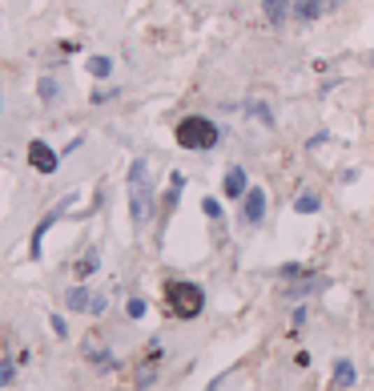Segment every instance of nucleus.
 I'll return each mask as SVG.
<instances>
[{
  "label": "nucleus",
  "mask_w": 374,
  "mask_h": 391,
  "mask_svg": "<svg viewBox=\"0 0 374 391\" xmlns=\"http://www.w3.org/2000/svg\"><path fill=\"white\" fill-rule=\"evenodd\" d=\"M149 210H153V178H149V162L137 158L129 165V218L137 230L149 222Z\"/></svg>",
  "instance_id": "f257e3e1"
},
{
  "label": "nucleus",
  "mask_w": 374,
  "mask_h": 391,
  "mask_svg": "<svg viewBox=\"0 0 374 391\" xmlns=\"http://www.w3.org/2000/svg\"><path fill=\"white\" fill-rule=\"evenodd\" d=\"M173 137H178V146L181 149H213L217 142H222V130L213 125L210 117H181L178 121V130H173Z\"/></svg>",
  "instance_id": "f03ea898"
},
{
  "label": "nucleus",
  "mask_w": 374,
  "mask_h": 391,
  "mask_svg": "<svg viewBox=\"0 0 374 391\" xmlns=\"http://www.w3.org/2000/svg\"><path fill=\"white\" fill-rule=\"evenodd\" d=\"M165 303H169V310L178 319H197L201 307H206V294H201L197 282H169L165 287Z\"/></svg>",
  "instance_id": "7ed1b4c3"
},
{
  "label": "nucleus",
  "mask_w": 374,
  "mask_h": 391,
  "mask_svg": "<svg viewBox=\"0 0 374 391\" xmlns=\"http://www.w3.org/2000/svg\"><path fill=\"white\" fill-rule=\"evenodd\" d=\"M29 165H33L36 174H57L61 158H57V149L45 146V142H29Z\"/></svg>",
  "instance_id": "20e7f679"
},
{
  "label": "nucleus",
  "mask_w": 374,
  "mask_h": 391,
  "mask_svg": "<svg viewBox=\"0 0 374 391\" xmlns=\"http://www.w3.org/2000/svg\"><path fill=\"white\" fill-rule=\"evenodd\" d=\"M242 214L250 226H261V218H266V190H250L242 198Z\"/></svg>",
  "instance_id": "39448f33"
},
{
  "label": "nucleus",
  "mask_w": 374,
  "mask_h": 391,
  "mask_svg": "<svg viewBox=\"0 0 374 391\" xmlns=\"http://www.w3.org/2000/svg\"><path fill=\"white\" fill-rule=\"evenodd\" d=\"M326 282H330V278L326 275H298V282H294V287H286V299H306V294H314V291H322Z\"/></svg>",
  "instance_id": "423d86ee"
},
{
  "label": "nucleus",
  "mask_w": 374,
  "mask_h": 391,
  "mask_svg": "<svg viewBox=\"0 0 374 391\" xmlns=\"http://www.w3.org/2000/svg\"><path fill=\"white\" fill-rule=\"evenodd\" d=\"M334 8V0H294V17L298 20H318Z\"/></svg>",
  "instance_id": "0eeeda50"
},
{
  "label": "nucleus",
  "mask_w": 374,
  "mask_h": 391,
  "mask_svg": "<svg viewBox=\"0 0 374 391\" xmlns=\"http://www.w3.org/2000/svg\"><path fill=\"white\" fill-rule=\"evenodd\" d=\"M222 190H226V198H245V194H250V186H245V170H242V165H233V170L226 174Z\"/></svg>",
  "instance_id": "6e6552de"
},
{
  "label": "nucleus",
  "mask_w": 374,
  "mask_h": 391,
  "mask_svg": "<svg viewBox=\"0 0 374 391\" xmlns=\"http://www.w3.org/2000/svg\"><path fill=\"white\" fill-rule=\"evenodd\" d=\"M261 8H266L270 25H286V17L294 13V0H261Z\"/></svg>",
  "instance_id": "1a4fd4ad"
},
{
  "label": "nucleus",
  "mask_w": 374,
  "mask_h": 391,
  "mask_svg": "<svg viewBox=\"0 0 374 391\" xmlns=\"http://www.w3.org/2000/svg\"><path fill=\"white\" fill-rule=\"evenodd\" d=\"M65 206H69V202H65ZM65 206H57L52 214H45V218H41V226L33 230V259H41V242H45V234H49V226H52V222H57V218L65 214Z\"/></svg>",
  "instance_id": "9d476101"
},
{
  "label": "nucleus",
  "mask_w": 374,
  "mask_h": 391,
  "mask_svg": "<svg viewBox=\"0 0 374 391\" xmlns=\"http://www.w3.org/2000/svg\"><path fill=\"white\" fill-rule=\"evenodd\" d=\"M157 363H161V351L153 347V351H149V359L141 363V371H137V387H149V383L157 379Z\"/></svg>",
  "instance_id": "9b49d317"
},
{
  "label": "nucleus",
  "mask_w": 374,
  "mask_h": 391,
  "mask_svg": "<svg viewBox=\"0 0 374 391\" xmlns=\"http://www.w3.org/2000/svg\"><path fill=\"white\" fill-rule=\"evenodd\" d=\"M334 387L338 391L354 387V363H350V359H338V363H334Z\"/></svg>",
  "instance_id": "f8f14e48"
},
{
  "label": "nucleus",
  "mask_w": 374,
  "mask_h": 391,
  "mask_svg": "<svg viewBox=\"0 0 374 391\" xmlns=\"http://www.w3.org/2000/svg\"><path fill=\"white\" fill-rule=\"evenodd\" d=\"M36 93H41V101H45V105H57V97H61V85L52 81V77H41Z\"/></svg>",
  "instance_id": "ddd939ff"
},
{
  "label": "nucleus",
  "mask_w": 374,
  "mask_h": 391,
  "mask_svg": "<svg viewBox=\"0 0 374 391\" xmlns=\"http://www.w3.org/2000/svg\"><path fill=\"white\" fill-rule=\"evenodd\" d=\"M294 210H298V214H318V210H322V198H318V194L294 198Z\"/></svg>",
  "instance_id": "4468645a"
},
{
  "label": "nucleus",
  "mask_w": 374,
  "mask_h": 391,
  "mask_svg": "<svg viewBox=\"0 0 374 391\" xmlns=\"http://www.w3.org/2000/svg\"><path fill=\"white\" fill-rule=\"evenodd\" d=\"M89 73H93L97 81H105V77L113 73V61H109V57H89Z\"/></svg>",
  "instance_id": "2eb2a0df"
},
{
  "label": "nucleus",
  "mask_w": 374,
  "mask_h": 391,
  "mask_svg": "<svg viewBox=\"0 0 374 391\" xmlns=\"http://www.w3.org/2000/svg\"><path fill=\"white\" fill-rule=\"evenodd\" d=\"M69 307H73V310H89V307H93L89 291H85V287H73V291H69Z\"/></svg>",
  "instance_id": "dca6fc26"
},
{
  "label": "nucleus",
  "mask_w": 374,
  "mask_h": 391,
  "mask_svg": "<svg viewBox=\"0 0 374 391\" xmlns=\"http://www.w3.org/2000/svg\"><path fill=\"white\" fill-rule=\"evenodd\" d=\"M97 266H101V259H97V250H89V254H85V259L81 262H77V275H93V270H97Z\"/></svg>",
  "instance_id": "f3484780"
},
{
  "label": "nucleus",
  "mask_w": 374,
  "mask_h": 391,
  "mask_svg": "<svg viewBox=\"0 0 374 391\" xmlns=\"http://www.w3.org/2000/svg\"><path fill=\"white\" fill-rule=\"evenodd\" d=\"M129 319H141V315H145V299H129Z\"/></svg>",
  "instance_id": "a211bd4d"
},
{
  "label": "nucleus",
  "mask_w": 374,
  "mask_h": 391,
  "mask_svg": "<svg viewBox=\"0 0 374 391\" xmlns=\"http://www.w3.org/2000/svg\"><path fill=\"white\" fill-rule=\"evenodd\" d=\"M13 383V363H0V387H8Z\"/></svg>",
  "instance_id": "6ab92c4d"
},
{
  "label": "nucleus",
  "mask_w": 374,
  "mask_h": 391,
  "mask_svg": "<svg viewBox=\"0 0 374 391\" xmlns=\"http://www.w3.org/2000/svg\"><path fill=\"white\" fill-rule=\"evenodd\" d=\"M49 323H52V331H57V339H65V335H69V327H65V319H57V315H52Z\"/></svg>",
  "instance_id": "aec40b11"
},
{
  "label": "nucleus",
  "mask_w": 374,
  "mask_h": 391,
  "mask_svg": "<svg viewBox=\"0 0 374 391\" xmlns=\"http://www.w3.org/2000/svg\"><path fill=\"white\" fill-rule=\"evenodd\" d=\"M206 214H210V218H222V206H217L213 198H206Z\"/></svg>",
  "instance_id": "412c9836"
}]
</instances>
